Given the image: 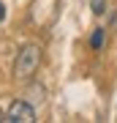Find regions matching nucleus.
I'll list each match as a JSON object with an SVG mask.
<instances>
[{"label": "nucleus", "instance_id": "1", "mask_svg": "<svg viewBox=\"0 0 117 123\" xmlns=\"http://www.w3.org/2000/svg\"><path fill=\"white\" fill-rule=\"evenodd\" d=\"M41 60H44L41 44H35V41L22 44V49L17 52V60H14V77H17V79H30L35 71H38Z\"/></svg>", "mask_w": 117, "mask_h": 123}, {"label": "nucleus", "instance_id": "2", "mask_svg": "<svg viewBox=\"0 0 117 123\" xmlns=\"http://www.w3.org/2000/svg\"><path fill=\"white\" fill-rule=\"evenodd\" d=\"M6 118H8V123H33V120H35V110H33L30 101L17 98V101H11Z\"/></svg>", "mask_w": 117, "mask_h": 123}, {"label": "nucleus", "instance_id": "3", "mask_svg": "<svg viewBox=\"0 0 117 123\" xmlns=\"http://www.w3.org/2000/svg\"><path fill=\"white\" fill-rule=\"evenodd\" d=\"M104 41H106V30L104 27H95L90 36V47H93V52H101L104 49Z\"/></svg>", "mask_w": 117, "mask_h": 123}, {"label": "nucleus", "instance_id": "4", "mask_svg": "<svg viewBox=\"0 0 117 123\" xmlns=\"http://www.w3.org/2000/svg\"><path fill=\"white\" fill-rule=\"evenodd\" d=\"M90 11L95 14V17H101V14L106 11V0H90Z\"/></svg>", "mask_w": 117, "mask_h": 123}, {"label": "nucleus", "instance_id": "5", "mask_svg": "<svg viewBox=\"0 0 117 123\" xmlns=\"http://www.w3.org/2000/svg\"><path fill=\"white\" fill-rule=\"evenodd\" d=\"M3 19H6V6L0 3V22H3Z\"/></svg>", "mask_w": 117, "mask_h": 123}]
</instances>
